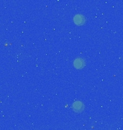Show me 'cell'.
<instances>
[{"mask_svg":"<svg viewBox=\"0 0 123 130\" xmlns=\"http://www.w3.org/2000/svg\"><path fill=\"white\" fill-rule=\"evenodd\" d=\"M73 109L78 113L81 112L82 111H84V105L80 101H76V102L73 103Z\"/></svg>","mask_w":123,"mask_h":130,"instance_id":"cell-3","label":"cell"},{"mask_svg":"<svg viewBox=\"0 0 123 130\" xmlns=\"http://www.w3.org/2000/svg\"><path fill=\"white\" fill-rule=\"evenodd\" d=\"M73 21H74V23H75L76 25H84V24L85 23L86 19L81 14H77V15H76L74 17Z\"/></svg>","mask_w":123,"mask_h":130,"instance_id":"cell-1","label":"cell"},{"mask_svg":"<svg viewBox=\"0 0 123 130\" xmlns=\"http://www.w3.org/2000/svg\"><path fill=\"white\" fill-rule=\"evenodd\" d=\"M73 66L76 69L80 70L82 69L84 66H85V61L84 59L78 58L76 59H75V61H73Z\"/></svg>","mask_w":123,"mask_h":130,"instance_id":"cell-2","label":"cell"}]
</instances>
